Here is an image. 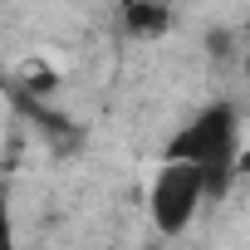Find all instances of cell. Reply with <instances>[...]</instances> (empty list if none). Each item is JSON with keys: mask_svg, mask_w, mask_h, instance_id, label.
<instances>
[{"mask_svg": "<svg viewBox=\"0 0 250 250\" xmlns=\"http://www.w3.org/2000/svg\"><path fill=\"white\" fill-rule=\"evenodd\" d=\"M167 157L191 162V167L206 177V191L221 196L226 182L235 177V157H240V123H235V108H230V103H211V108H201L187 128L172 138Z\"/></svg>", "mask_w": 250, "mask_h": 250, "instance_id": "obj_1", "label": "cell"}, {"mask_svg": "<svg viewBox=\"0 0 250 250\" xmlns=\"http://www.w3.org/2000/svg\"><path fill=\"white\" fill-rule=\"evenodd\" d=\"M0 250H20V245H15V216H10L5 191H0Z\"/></svg>", "mask_w": 250, "mask_h": 250, "instance_id": "obj_3", "label": "cell"}, {"mask_svg": "<svg viewBox=\"0 0 250 250\" xmlns=\"http://www.w3.org/2000/svg\"><path fill=\"white\" fill-rule=\"evenodd\" d=\"M206 196H211V191H206V177H201L191 162L167 157V162L157 167L152 187H147V216H152V226H157L162 235H182V230L196 221V211H201Z\"/></svg>", "mask_w": 250, "mask_h": 250, "instance_id": "obj_2", "label": "cell"}, {"mask_svg": "<svg viewBox=\"0 0 250 250\" xmlns=\"http://www.w3.org/2000/svg\"><path fill=\"white\" fill-rule=\"evenodd\" d=\"M128 20H133V30H157V25H162V10H152V5H128Z\"/></svg>", "mask_w": 250, "mask_h": 250, "instance_id": "obj_4", "label": "cell"}]
</instances>
